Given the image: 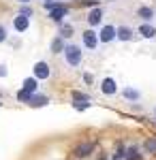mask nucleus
Here are the masks:
<instances>
[{"label": "nucleus", "mask_w": 156, "mask_h": 160, "mask_svg": "<svg viewBox=\"0 0 156 160\" xmlns=\"http://www.w3.org/2000/svg\"><path fill=\"white\" fill-rule=\"evenodd\" d=\"M143 148H145V152H148V154H156V139H148Z\"/></svg>", "instance_id": "20"}, {"label": "nucleus", "mask_w": 156, "mask_h": 160, "mask_svg": "<svg viewBox=\"0 0 156 160\" xmlns=\"http://www.w3.org/2000/svg\"><path fill=\"white\" fill-rule=\"evenodd\" d=\"M154 15H156V13H154L152 7H139V9H137V17H141L143 22H148V24L154 19Z\"/></svg>", "instance_id": "15"}, {"label": "nucleus", "mask_w": 156, "mask_h": 160, "mask_svg": "<svg viewBox=\"0 0 156 160\" xmlns=\"http://www.w3.org/2000/svg\"><path fill=\"white\" fill-rule=\"evenodd\" d=\"M139 34H141L143 38H154L156 37V28L152 24H148V22H145V24L139 26Z\"/></svg>", "instance_id": "16"}, {"label": "nucleus", "mask_w": 156, "mask_h": 160, "mask_svg": "<svg viewBox=\"0 0 156 160\" xmlns=\"http://www.w3.org/2000/svg\"><path fill=\"white\" fill-rule=\"evenodd\" d=\"M47 102H49V96L39 94V92H36V94H32V96H30V100H28L26 105H28V107H45Z\"/></svg>", "instance_id": "13"}, {"label": "nucleus", "mask_w": 156, "mask_h": 160, "mask_svg": "<svg viewBox=\"0 0 156 160\" xmlns=\"http://www.w3.org/2000/svg\"><path fill=\"white\" fill-rule=\"evenodd\" d=\"M90 105H92V102H75L73 107H75V109H77V111H84V109H88Z\"/></svg>", "instance_id": "24"}, {"label": "nucleus", "mask_w": 156, "mask_h": 160, "mask_svg": "<svg viewBox=\"0 0 156 160\" xmlns=\"http://www.w3.org/2000/svg\"><path fill=\"white\" fill-rule=\"evenodd\" d=\"M36 90H39V79H36L34 75L32 77H26L24 83H22V90L17 92V100H22V102H28L32 94H36Z\"/></svg>", "instance_id": "2"}, {"label": "nucleus", "mask_w": 156, "mask_h": 160, "mask_svg": "<svg viewBox=\"0 0 156 160\" xmlns=\"http://www.w3.org/2000/svg\"><path fill=\"white\" fill-rule=\"evenodd\" d=\"M101 92L105 94V96H113V94H118V83H116V79L113 77H105L103 81H101Z\"/></svg>", "instance_id": "8"}, {"label": "nucleus", "mask_w": 156, "mask_h": 160, "mask_svg": "<svg viewBox=\"0 0 156 160\" xmlns=\"http://www.w3.org/2000/svg\"><path fill=\"white\" fill-rule=\"evenodd\" d=\"M19 13H22V15H28V17H32V9H30L28 4H22V9H19Z\"/></svg>", "instance_id": "23"}, {"label": "nucleus", "mask_w": 156, "mask_h": 160, "mask_svg": "<svg viewBox=\"0 0 156 160\" xmlns=\"http://www.w3.org/2000/svg\"><path fill=\"white\" fill-rule=\"evenodd\" d=\"M71 98L75 102H90V96L84 94V92H71Z\"/></svg>", "instance_id": "19"}, {"label": "nucleus", "mask_w": 156, "mask_h": 160, "mask_svg": "<svg viewBox=\"0 0 156 160\" xmlns=\"http://www.w3.org/2000/svg\"><path fill=\"white\" fill-rule=\"evenodd\" d=\"M15 2H19V4H30L32 0H15Z\"/></svg>", "instance_id": "28"}, {"label": "nucleus", "mask_w": 156, "mask_h": 160, "mask_svg": "<svg viewBox=\"0 0 156 160\" xmlns=\"http://www.w3.org/2000/svg\"><path fill=\"white\" fill-rule=\"evenodd\" d=\"M124 160H143V154H141V149L137 148V145H133V148L126 149V156Z\"/></svg>", "instance_id": "17"}, {"label": "nucleus", "mask_w": 156, "mask_h": 160, "mask_svg": "<svg viewBox=\"0 0 156 160\" xmlns=\"http://www.w3.org/2000/svg\"><path fill=\"white\" fill-rule=\"evenodd\" d=\"M98 38H101L103 45H107V43H111V41H116V38H118V26L103 24V26H101V30H98Z\"/></svg>", "instance_id": "5"}, {"label": "nucleus", "mask_w": 156, "mask_h": 160, "mask_svg": "<svg viewBox=\"0 0 156 160\" xmlns=\"http://www.w3.org/2000/svg\"><path fill=\"white\" fill-rule=\"evenodd\" d=\"M84 81H86V83H92V75H90V73H84Z\"/></svg>", "instance_id": "26"}, {"label": "nucleus", "mask_w": 156, "mask_h": 160, "mask_svg": "<svg viewBox=\"0 0 156 160\" xmlns=\"http://www.w3.org/2000/svg\"><path fill=\"white\" fill-rule=\"evenodd\" d=\"M7 38H9V30H7V26H4V24H0V45L7 43Z\"/></svg>", "instance_id": "21"}, {"label": "nucleus", "mask_w": 156, "mask_h": 160, "mask_svg": "<svg viewBox=\"0 0 156 160\" xmlns=\"http://www.w3.org/2000/svg\"><path fill=\"white\" fill-rule=\"evenodd\" d=\"M32 75H34L39 81H45V79L51 77V66H49L45 60H39L34 66H32Z\"/></svg>", "instance_id": "6"}, {"label": "nucleus", "mask_w": 156, "mask_h": 160, "mask_svg": "<svg viewBox=\"0 0 156 160\" xmlns=\"http://www.w3.org/2000/svg\"><path fill=\"white\" fill-rule=\"evenodd\" d=\"M43 2H51V0H43Z\"/></svg>", "instance_id": "29"}, {"label": "nucleus", "mask_w": 156, "mask_h": 160, "mask_svg": "<svg viewBox=\"0 0 156 160\" xmlns=\"http://www.w3.org/2000/svg\"><path fill=\"white\" fill-rule=\"evenodd\" d=\"M103 17H105V11H103V7H92L88 15H86V19H88V24L96 28V26H103Z\"/></svg>", "instance_id": "7"}, {"label": "nucleus", "mask_w": 156, "mask_h": 160, "mask_svg": "<svg viewBox=\"0 0 156 160\" xmlns=\"http://www.w3.org/2000/svg\"><path fill=\"white\" fill-rule=\"evenodd\" d=\"M73 32H75V30H73L71 24H66V22H64V24H60V37L62 38H71Z\"/></svg>", "instance_id": "18"}, {"label": "nucleus", "mask_w": 156, "mask_h": 160, "mask_svg": "<svg viewBox=\"0 0 156 160\" xmlns=\"http://www.w3.org/2000/svg\"><path fill=\"white\" fill-rule=\"evenodd\" d=\"M124 156H126V149L120 145V148L116 149V154H113V160H124Z\"/></svg>", "instance_id": "22"}, {"label": "nucleus", "mask_w": 156, "mask_h": 160, "mask_svg": "<svg viewBox=\"0 0 156 160\" xmlns=\"http://www.w3.org/2000/svg\"><path fill=\"white\" fill-rule=\"evenodd\" d=\"M0 98H2V92H0Z\"/></svg>", "instance_id": "30"}, {"label": "nucleus", "mask_w": 156, "mask_h": 160, "mask_svg": "<svg viewBox=\"0 0 156 160\" xmlns=\"http://www.w3.org/2000/svg\"><path fill=\"white\" fill-rule=\"evenodd\" d=\"M49 49H51V53H64V49H66L64 38L60 34H56V37L51 38V43H49Z\"/></svg>", "instance_id": "12"}, {"label": "nucleus", "mask_w": 156, "mask_h": 160, "mask_svg": "<svg viewBox=\"0 0 156 160\" xmlns=\"http://www.w3.org/2000/svg\"><path fill=\"white\" fill-rule=\"evenodd\" d=\"M92 149H94V143L92 141H84V143H79L77 148H75V158H88L90 154H92Z\"/></svg>", "instance_id": "10"}, {"label": "nucleus", "mask_w": 156, "mask_h": 160, "mask_svg": "<svg viewBox=\"0 0 156 160\" xmlns=\"http://www.w3.org/2000/svg\"><path fill=\"white\" fill-rule=\"evenodd\" d=\"M7 73H9V71H7V66H4V64H0V77H7Z\"/></svg>", "instance_id": "25"}, {"label": "nucleus", "mask_w": 156, "mask_h": 160, "mask_svg": "<svg viewBox=\"0 0 156 160\" xmlns=\"http://www.w3.org/2000/svg\"><path fill=\"white\" fill-rule=\"evenodd\" d=\"M122 96H124L126 100H131V102H137V100L141 98V92H139L137 88L126 86V88H122Z\"/></svg>", "instance_id": "14"}, {"label": "nucleus", "mask_w": 156, "mask_h": 160, "mask_svg": "<svg viewBox=\"0 0 156 160\" xmlns=\"http://www.w3.org/2000/svg\"><path fill=\"white\" fill-rule=\"evenodd\" d=\"M69 15V9H66V4H62V2H56L51 9H49V19L54 22V24H64V17Z\"/></svg>", "instance_id": "4"}, {"label": "nucleus", "mask_w": 156, "mask_h": 160, "mask_svg": "<svg viewBox=\"0 0 156 160\" xmlns=\"http://www.w3.org/2000/svg\"><path fill=\"white\" fill-rule=\"evenodd\" d=\"M28 28H30V17L17 13V15L13 17V30H15V32H26Z\"/></svg>", "instance_id": "9"}, {"label": "nucleus", "mask_w": 156, "mask_h": 160, "mask_svg": "<svg viewBox=\"0 0 156 160\" xmlns=\"http://www.w3.org/2000/svg\"><path fill=\"white\" fill-rule=\"evenodd\" d=\"M62 56H64V64L69 68H77L81 64V60H84V49L79 45H75V43H69Z\"/></svg>", "instance_id": "1"}, {"label": "nucleus", "mask_w": 156, "mask_h": 160, "mask_svg": "<svg viewBox=\"0 0 156 160\" xmlns=\"http://www.w3.org/2000/svg\"><path fill=\"white\" fill-rule=\"evenodd\" d=\"M154 113H156V109H154Z\"/></svg>", "instance_id": "31"}, {"label": "nucleus", "mask_w": 156, "mask_h": 160, "mask_svg": "<svg viewBox=\"0 0 156 160\" xmlns=\"http://www.w3.org/2000/svg\"><path fill=\"white\" fill-rule=\"evenodd\" d=\"M81 45H84L88 51H94L98 45H101V38H98V32H94L92 28L90 30H84L81 34Z\"/></svg>", "instance_id": "3"}, {"label": "nucleus", "mask_w": 156, "mask_h": 160, "mask_svg": "<svg viewBox=\"0 0 156 160\" xmlns=\"http://www.w3.org/2000/svg\"><path fill=\"white\" fill-rule=\"evenodd\" d=\"M133 37H135V30H133L131 26H118V38L116 41H120V43H128V41H133Z\"/></svg>", "instance_id": "11"}, {"label": "nucleus", "mask_w": 156, "mask_h": 160, "mask_svg": "<svg viewBox=\"0 0 156 160\" xmlns=\"http://www.w3.org/2000/svg\"><path fill=\"white\" fill-rule=\"evenodd\" d=\"M84 4H88V7H94L96 0H84Z\"/></svg>", "instance_id": "27"}]
</instances>
